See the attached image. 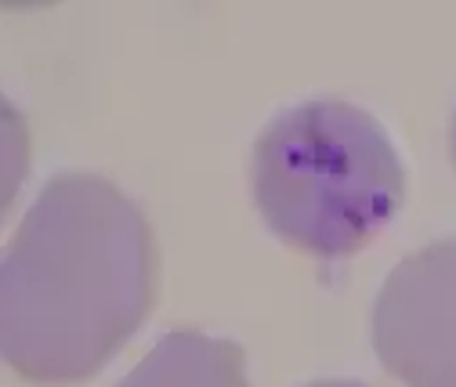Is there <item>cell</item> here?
Instances as JSON below:
<instances>
[{
  "mask_svg": "<svg viewBox=\"0 0 456 387\" xmlns=\"http://www.w3.org/2000/svg\"><path fill=\"white\" fill-rule=\"evenodd\" d=\"M152 297L156 246L138 203L98 174H59L0 250V362L37 383L94 376Z\"/></svg>",
  "mask_w": 456,
  "mask_h": 387,
  "instance_id": "obj_1",
  "label": "cell"
},
{
  "mask_svg": "<svg viewBox=\"0 0 456 387\" xmlns=\"http://www.w3.org/2000/svg\"><path fill=\"white\" fill-rule=\"evenodd\" d=\"M254 203L301 254L340 261L380 236L406 196V167L377 117L352 101H297L254 145Z\"/></svg>",
  "mask_w": 456,
  "mask_h": 387,
  "instance_id": "obj_2",
  "label": "cell"
},
{
  "mask_svg": "<svg viewBox=\"0 0 456 387\" xmlns=\"http://www.w3.org/2000/svg\"><path fill=\"white\" fill-rule=\"evenodd\" d=\"M373 348L406 387H456V239L387 271L373 304Z\"/></svg>",
  "mask_w": 456,
  "mask_h": 387,
  "instance_id": "obj_3",
  "label": "cell"
},
{
  "mask_svg": "<svg viewBox=\"0 0 456 387\" xmlns=\"http://www.w3.org/2000/svg\"><path fill=\"white\" fill-rule=\"evenodd\" d=\"M117 387H247V359L236 341L175 329Z\"/></svg>",
  "mask_w": 456,
  "mask_h": 387,
  "instance_id": "obj_4",
  "label": "cell"
},
{
  "mask_svg": "<svg viewBox=\"0 0 456 387\" xmlns=\"http://www.w3.org/2000/svg\"><path fill=\"white\" fill-rule=\"evenodd\" d=\"M29 174V127L19 109L0 94V221L12 210Z\"/></svg>",
  "mask_w": 456,
  "mask_h": 387,
  "instance_id": "obj_5",
  "label": "cell"
},
{
  "mask_svg": "<svg viewBox=\"0 0 456 387\" xmlns=\"http://www.w3.org/2000/svg\"><path fill=\"white\" fill-rule=\"evenodd\" d=\"M308 387H366V383H355V380H319V383H308Z\"/></svg>",
  "mask_w": 456,
  "mask_h": 387,
  "instance_id": "obj_6",
  "label": "cell"
},
{
  "mask_svg": "<svg viewBox=\"0 0 456 387\" xmlns=\"http://www.w3.org/2000/svg\"><path fill=\"white\" fill-rule=\"evenodd\" d=\"M452 159H456V117H452Z\"/></svg>",
  "mask_w": 456,
  "mask_h": 387,
  "instance_id": "obj_7",
  "label": "cell"
}]
</instances>
